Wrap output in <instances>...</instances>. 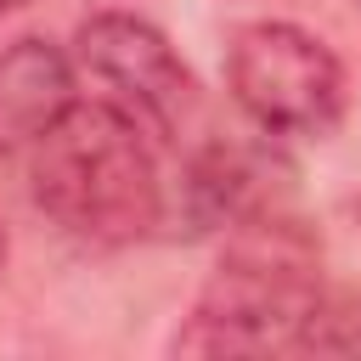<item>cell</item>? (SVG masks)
Returning a JSON list of instances; mask_svg holds the SVG:
<instances>
[{"label":"cell","instance_id":"obj_1","mask_svg":"<svg viewBox=\"0 0 361 361\" xmlns=\"http://www.w3.org/2000/svg\"><path fill=\"white\" fill-rule=\"evenodd\" d=\"M327 288L316 248L276 209L231 226L192 316L175 327V355H310Z\"/></svg>","mask_w":361,"mask_h":361},{"label":"cell","instance_id":"obj_2","mask_svg":"<svg viewBox=\"0 0 361 361\" xmlns=\"http://www.w3.org/2000/svg\"><path fill=\"white\" fill-rule=\"evenodd\" d=\"M23 158L34 203L79 243L118 248L164 220V180L147 124L107 96L73 102Z\"/></svg>","mask_w":361,"mask_h":361},{"label":"cell","instance_id":"obj_3","mask_svg":"<svg viewBox=\"0 0 361 361\" xmlns=\"http://www.w3.org/2000/svg\"><path fill=\"white\" fill-rule=\"evenodd\" d=\"M226 85L271 135H327L344 118V62L299 23H243L226 45Z\"/></svg>","mask_w":361,"mask_h":361},{"label":"cell","instance_id":"obj_4","mask_svg":"<svg viewBox=\"0 0 361 361\" xmlns=\"http://www.w3.org/2000/svg\"><path fill=\"white\" fill-rule=\"evenodd\" d=\"M73 62L107 90V102H118L130 118H141L147 135L175 141L186 113L197 107L192 68L147 17H130V11L85 17L73 34Z\"/></svg>","mask_w":361,"mask_h":361},{"label":"cell","instance_id":"obj_5","mask_svg":"<svg viewBox=\"0 0 361 361\" xmlns=\"http://www.w3.org/2000/svg\"><path fill=\"white\" fill-rule=\"evenodd\" d=\"M73 68L79 62L45 34L0 45V158H23L79 102Z\"/></svg>","mask_w":361,"mask_h":361},{"label":"cell","instance_id":"obj_6","mask_svg":"<svg viewBox=\"0 0 361 361\" xmlns=\"http://www.w3.org/2000/svg\"><path fill=\"white\" fill-rule=\"evenodd\" d=\"M310 355H361V293H344V299L327 293V310L316 316Z\"/></svg>","mask_w":361,"mask_h":361},{"label":"cell","instance_id":"obj_7","mask_svg":"<svg viewBox=\"0 0 361 361\" xmlns=\"http://www.w3.org/2000/svg\"><path fill=\"white\" fill-rule=\"evenodd\" d=\"M6 254H11V237H6V220H0V271H6Z\"/></svg>","mask_w":361,"mask_h":361},{"label":"cell","instance_id":"obj_8","mask_svg":"<svg viewBox=\"0 0 361 361\" xmlns=\"http://www.w3.org/2000/svg\"><path fill=\"white\" fill-rule=\"evenodd\" d=\"M17 6H23V0H0V17H11V11H17Z\"/></svg>","mask_w":361,"mask_h":361}]
</instances>
